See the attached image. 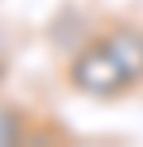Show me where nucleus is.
I'll list each match as a JSON object with an SVG mask.
<instances>
[{
	"mask_svg": "<svg viewBox=\"0 0 143 147\" xmlns=\"http://www.w3.org/2000/svg\"><path fill=\"white\" fill-rule=\"evenodd\" d=\"M27 132H31V120L23 116L15 105H0V147L27 143Z\"/></svg>",
	"mask_w": 143,
	"mask_h": 147,
	"instance_id": "obj_3",
	"label": "nucleus"
},
{
	"mask_svg": "<svg viewBox=\"0 0 143 147\" xmlns=\"http://www.w3.org/2000/svg\"><path fill=\"white\" fill-rule=\"evenodd\" d=\"M101 39H105V47L116 54V62H120L124 74L132 78V85H139L143 81V27H136V23H116V27H108Z\"/></svg>",
	"mask_w": 143,
	"mask_h": 147,
	"instance_id": "obj_2",
	"label": "nucleus"
},
{
	"mask_svg": "<svg viewBox=\"0 0 143 147\" xmlns=\"http://www.w3.org/2000/svg\"><path fill=\"white\" fill-rule=\"evenodd\" d=\"M66 81H70L81 97H93V101H112V97L136 89V85H132V78L124 74V66L116 62V54L105 47V39H101V35L93 39V43H85L81 51L70 58Z\"/></svg>",
	"mask_w": 143,
	"mask_h": 147,
	"instance_id": "obj_1",
	"label": "nucleus"
},
{
	"mask_svg": "<svg viewBox=\"0 0 143 147\" xmlns=\"http://www.w3.org/2000/svg\"><path fill=\"white\" fill-rule=\"evenodd\" d=\"M0 78H4V62H0Z\"/></svg>",
	"mask_w": 143,
	"mask_h": 147,
	"instance_id": "obj_4",
	"label": "nucleus"
}]
</instances>
